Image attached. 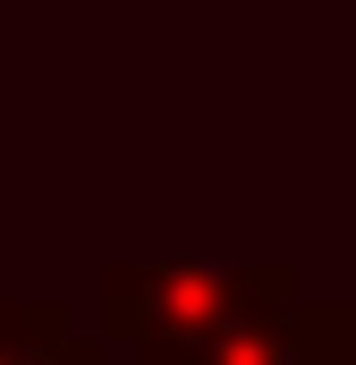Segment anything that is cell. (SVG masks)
Here are the masks:
<instances>
[{"label":"cell","mask_w":356,"mask_h":365,"mask_svg":"<svg viewBox=\"0 0 356 365\" xmlns=\"http://www.w3.org/2000/svg\"><path fill=\"white\" fill-rule=\"evenodd\" d=\"M170 365H356V323L348 306H314L297 272H246L238 289V306L212 323V331H195Z\"/></svg>","instance_id":"1"},{"label":"cell","mask_w":356,"mask_h":365,"mask_svg":"<svg viewBox=\"0 0 356 365\" xmlns=\"http://www.w3.org/2000/svg\"><path fill=\"white\" fill-rule=\"evenodd\" d=\"M238 289L246 272H212V264H127L102 280V314L145 365H170L195 331H212L238 306Z\"/></svg>","instance_id":"2"},{"label":"cell","mask_w":356,"mask_h":365,"mask_svg":"<svg viewBox=\"0 0 356 365\" xmlns=\"http://www.w3.org/2000/svg\"><path fill=\"white\" fill-rule=\"evenodd\" d=\"M0 365H102L85 340H68L60 306H0Z\"/></svg>","instance_id":"3"},{"label":"cell","mask_w":356,"mask_h":365,"mask_svg":"<svg viewBox=\"0 0 356 365\" xmlns=\"http://www.w3.org/2000/svg\"><path fill=\"white\" fill-rule=\"evenodd\" d=\"M348 323H356V306H348Z\"/></svg>","instance_id":"4"}]
</instances>
